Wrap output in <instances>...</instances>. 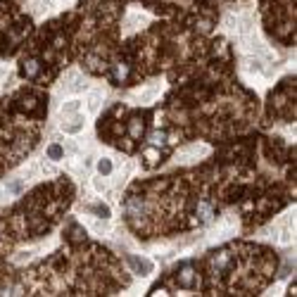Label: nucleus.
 <instances>
[{"label": "nucleus", "instance_id": "obj_1", "mask_svg": "<svg viewBox=\"0 0 297 297\" xmlns=\"http://www.w3.org/2000/svg\"><path fill=\"white\" fill-rule=\"evenodd\" d=\"M86 88H88V84H86V79L79 74V72H69V74L64 76L62 86H60L62 93H81Z\"/></svg>", "mask_w": 297, "mask_h": 297}, {"label": "nucleus", "instance_id": "obj_2", "mask_svg": "<svg viewBox=\"0 0 297 297\" xmlns=\"http://www.w3.org/2000/svg\"><path fill=\"white\" fill-rule=\"evenodd\" d=\"M57 174V167L55 164H50V162H45V159H38V162H33L31 169H29V176L31 179H45V176H55Z\"/></svg>", "mask_w": 297, "mask_h": 297}, {"label": "nucleus", "instance_id": "obj_3", "mask_svg": "<svg viewBox=\"0 0 297 297\" xmlns=\"http://www.w3.org/2000/svg\"><path fill=\"white\" fill-rule=\"evenodd\" d=\"M207 155V148L204 145H188V148H183L179 152V162L181 164H191V162H195L198 157H204Z\"/></svg>", "mask_w": 297, "mask_h": 297}, {"label": "nucleus", "instance_id": "obj_4", "mask_svg": "<svg viewBox=\"0 0 297 297\" xmlns=\"http://www.w3.org/2000/svg\"><path fill=\"white\" fill-rule=\"evenodd\" d=\"M102 100H105V93H102L100 88L88 91V98H86V107H88V112H91V114H96L98 109L102 107Z\"/></svg>", "mask_w": 297, "mask_h": 297}, {"label": "nucleus", "instance_id": "obj_5", "mask_svg": "<svg viewBox=\"0 0 297 297\" xmlns=\"http://www.w3.org/2000/svg\"><path fill=\"white\" fill-rule=\"evenodd\" d=\"M143 24H148V17H145V14H138V12H131L126 17V21H124V31L131 33V31H136V29H140Z\"/></svg>", "mask_w": 297, "mask_h": 297}, {"label": "nucleus", "instance_id": "obj_6", "mask_svg": "<svg viewBox=\"0 0 297 297\" xmlns=\"http://www.w3.org/2000/svg\"><path fill=\"white\" fill-rule=\"evenodd\" d=\"M126 262H128L131 266H133V271H136V274H140V276H148L150 271H152V262H148V259H138V257H128Z\"/></svg>", "mask_w": 297, "mask_h": 297}, {"label": "nucleus", "instance_id": "obj_7", "mask_svg": "<svg viewBox=\"0 0 297 297\" xmlns=\"http://www.w3.org/2000/svg\"><path fill=\"white\" fill-rule=\"evenodd\" d=\"M159 91H162V86H159V84L148 86L145 91H140V93H138V102H140V105H150V102L159 96Z\"/></svg>", "mask_w": 297, "mask_h": 297}, {"label": "nucleus", "instance_id": "obj_8", "mask_svg": "<svg viewBox=\"0 0 297 297\" xmlns=\"http://www.w3.org/2000/svg\"><path fill=\"white\" fill-rule=\"evenodd\" d=\"M81 128H84V117H81L79 112H76V114H72V119L62 124V131H64V133H79Z\"/></svg>", "mask_w": 297, "mask_h": 297}, {"label": "nucleus", "instance_id": "obj_9", "mask_svg": "<svg viewBox=\"0 0 297 297\" xmlns=\"http://www.w3.org/2000/svg\"><path fill=\"white\" fill-rule=\"evenodd\" d=\"M31 7L36 14H43V12H48L53 7V0H31Z\"/></svg>", "mask_w": 297, "mask_h": 297}, {"label": "nucleus", "instance_id": "obj_10", "mask_svg": "<svg viewBox=\"0 0 297 297\" xmlns=\"http://www.w3.org/2000/svg\"><path fill=\"white\" fill-rule=\"evenodd\" d=\"M281 226H283V231H281V238H278V240L283 245H290L293 243V228L288 226V221H281Z\"/></svg>", "mask_w": 297, "mask_h": 297}, {"label": "nucleus", "instance_id": "obj_11", "mask_svg": "<svg viewBox=\"0 0 297 297\" xmlns=\"http://www.w3.org/2000/svg\"><path fill=\"white\" fill-rule=\"evenodd\" d=\"M91 228H93L98 235H102V233H107V231H109V223L100 221V219H93V221H91Z\"/></svg>", "mask_w": 297, "mask_h": 297}, {"label": "nucleus", "instance_id": "obj_12", "mask_svg": "<svg viewBox=\"0 0 297 297\" xmlns=\"http://www.w3.org/2000/svg\"><path fill=\"white\" fill-rule=\"evenodd\" d=\"M79 107H81L79 100H69V102H64V105H62V114H76V112H79Z\"/></svg>", "mask_w": 297, "mask_h": 297}, {"label": "nucleus", "instance_id": "obj_13", "mask_svg": "<svg viewBox=\"0 0 297 297\" xmlns=\"http://www.w3.org/2000/svg\"><path fill=\"white\" fill-rule=\"evenodd\" d=\"M243 64H245V72H259V69H262V67H259V60H252V57H245Z\"/></svg>", "mask_w": 297, "mask_h": 297}, {"label": "nucleus", "instance_id": "obj_14", "mask_svg": "<svg viewBox=\"0 0 297 297\" xmlns=\"http://www.w3.org/2000/svg\"><path fill=\"white\" fill-rule=\"evenodd\" d=\"M226 264H228V252H221V255L214 259V269H216V271L226 269Z\"/></svg>", "mask_w": 297, "mask_h": 297}, {"label": "nucleus", "instance_id": "obj_15", "mask_svg": "<svg viewBox=\"0 0 297 297\" xmlns=\"http://www.w3.org/2000/svg\"><path fill=\"white\" fill-rule=\"evenodd\" d=\"M191 276H193V271L191 269H186L183 276H181V288H195V283L191 281Z\"/></svg>", "mask_w": 297, "mask_h": 297}, {"label": "nucleus", "instance_id": "obj_16", "mask_svg": "<svg viewBox=\"0 0 297 297\" xmlns=\"http://www.w3.org/2000/svg\"><path fill=\"white\" fill-rule=\"evenodd\" d=\"M62 150L69 152V155H79V145H76L74 140H62Z\"/></svg>", "mask_w": 297, "mask_h": 297}, {"label": "nucleus", "instance_id": "obj_17", "mask_svg": "<svg viewBox=\"0 0 297 297\" xmlns=\"http://www.w3.org/2000/svg\"><path fill=\"white\" fill-rule=\"evenodd\" d=\"M164 140H167V133H164V131H155V133L150 136V143H152V145H162Z\"/></svg>", "mask_w": 297, "mask_h": 297}, {"label": "nucleus", "instance_id": "obj_18", "mask_svg": "<svg viewBox=\"0 0 297 297\" xmlns=\"http://www.w3.org/2000/svg\"><path fill=\"white\" fill-rule=\"evenodd\" d=\"M98 171H100V174H109V171H112V162H109V159H100V162H98Z\"/></svg>", "mask_w": 297, "mask_h": 297}, {"label": "nucleus", "instance_id": "obj_19", "mask_svg": "<svg viewBox=\"0 0 297 297\" xmlns=\"http://www.w3.org/2000/svg\"><path fill=\"white\" fill-rule=\"evenodd\" d=\"M62 152H64L62 148H57V145H50V148H48V157H50V159H60V157H62Z\"/></svg>", "mask_w": 297, "mask_h": 297}, {"label": "nucleus", "instance_id": "obj_20", "mask_svg": "<svg viewBox=\"0 0 297 297\" xmlns=\"http://www.w3.org/2000/svg\"><path fill=\"white\" fill-rule=\"evenodd\" d=\"M140 133H143V124L136 121V124L131 126V136H133V138H140Z\"/></svg>", "mask_w": 297, "mask_h": 297}, {"label": "nucleus", "instance_id": "obj_21", "mask_svg": "<svg viewBox=\"0 0 297 297\" xmlns=\"http://www.w3.org/2000/svg\"><path fill=\"white\" fill-rule=\"evenodd\" d=\"M24 72L29 76H36V62H24Z\"/></svg>", "mask_w": 297, "mask_h": 297}, {"label": "nucleus", "instance_id": "obj_22", "mask_svg": "<svg viewBox=\"0 0 297 297\" xmlns=\"http://www.w3.org/2000/svg\"><path fill=\"white\" fill-rule=\"evenodd\" d=\"M93 186H96L98 193H105L107 191V183H105V181H100V179H93Z\"/></svg>", "mask_w": 297, "mask_h": 297}, {"label": "nucleus", "instance_id": "obj_23", "mask_svg": "<svg viewBox=\"0 0 297 297\" xmlns=\"http://www.w3.org/2000/svg\"><path fill=\"white\" fill-rule=\"evenodd\" d=\"M67 169H69V171H74V174H79V171H81V164H79V162H72V164H69Z\"/></svg>", "mask_w": 297, "mask_h": 297}, {"label": "nucleus", "instance_id": "obj_24", "mask_svg": "<svg viewBox=\"0 0 297 297\" xmlns=\"http://www.w3.org/2000/svg\"><path fill=\"white\" fill-rule=\"evenodd\" d=\"M5 74H7V67H5V64H0V79H2Z\"/></svg>", "mask_w": 297, "mask_h": 297}]
</instances>
